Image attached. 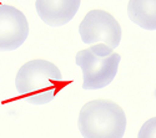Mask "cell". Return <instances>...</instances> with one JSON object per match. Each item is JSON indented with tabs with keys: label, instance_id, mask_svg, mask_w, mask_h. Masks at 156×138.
Segmentation results:
<instances>
[{
	"label": "cell",
	"instance_id": "6da1fadb",
	"mask_svg": "<svg viewBox=\"0 0 156 138\" xmlns=\"http://www.w3.org/2000/svg\"><path fill=\"white\" fill-rule=\"evenodd\" d=\"M64 86L61 72L53 62L36 59L24 64L15 79L19 95L31 105L51 102Z\"/></svg>",
	"mask_w": 156,
	"mask_h": 138
},
{
	"label": "cell",
	"instance_id": "7a4b0ae2",
	"mask_svg": "<svg viewBox=\"0 0 156 138\" xmlns=\"http://www.w3.org/2000/svg\"><path fill=\"white\" fill-rule=\"evenodd\" d=\"M77 127L84 138H122L126 115L110 99H94L81 107Z\"/></svg>",
	"mask_w": 156,
	"mask_h": 138
},
{
	"label": "cell",
	"instance_id": "3957f363",
	"mask_svg": "<svg viewBox=\"0 0 156 138\" xmlns=\"http://www.w3.org/2000/svg\"><path fill=\"white\" fill-rule=\"evenodd\" d=\"M121 56L109 46L95 44L76 54L75 62L83 71V89L100 90L112 82L118 73Z\"/></svg>",
	"mask_w": 156,
	"mask_h": 138
},
{
	"label": "cell",
	"instance_id": "277c9868",
	"mask_svg": "<svg viewBox=\"0 0 156 138\" xmlns=\"http://www.w3.org/2000/svg\"><path fill=\"white\" fill-rule=\"evenodd\" d=\"M81 41L87 45L104 44L111 50L121 41V26L111 14L105 10H90L79 25Z\"/></svg>",
	"mask_w": 156,
	"mask_h": 138
},
{
	"label": "cell",
	"instance_id": "5b68a950",
	"mask_svg": "<svg viewBox=\"0 0 156 138\" xmlns=\"http://www.w3.org/2000/svg\"><path fill=\"white\" fill-rule=\"evenodd\" d=\"M28 35L27 16L14 6L0 4V51H14L25 42Z\"/></svg>",
	"mask_w": 156,
	"mask_h": 138
},
{
	"label": "cell",
	"instance_id": "8992f818",
	"mask_svg": "<svg viewBox=\"0 0 156 138\" xmlns=\"http://www.w3.org/2000/svg\"><path fill=\"white\" fill-rule=\"evenodd\" d=\"M81 0H36L35 9L49 26H62L74 19Z\"/></svg>",
	"mask_w": 156,
	"mask_h": 138
},
{
	"label": "cell",
	"instance_id": "52a82bcc",
	"mask_svg": "<svg viewBox=\"0 0 156 138\" xmlns=\"http://www.w3.org/2000/svg\"><path fill=\"white\" fill-rule=\"evenodd\" d=\"M127 14L137 26L149 31L156 30V0H129Z\"/></svg>",
	"mask_w": 156,
	"mask_h": 138
},
{
	"label": "cell",
	"instance_id": "ba28073f",
	"mask_svg": "<svg viewBox=\"0 0 156 138\" xmlns=\"http://www.w3.org/2000/svg\"><path fill=\"white\" fill-rule=\"evenodd\" d=\"M137 138H156V118H150L141 126Z\"/></svg>",
	"mask_w": 156,
	"mask_h": 138
}]
</instances>
